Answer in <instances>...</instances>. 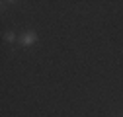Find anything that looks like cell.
Returning <instances> with one entry per match:
<instances>
[{"instance_id": "1", "label": "cell", "mask_w": 123, "mask_h": 117, "mask_svg": "<svg viewBox=\"0 0 123 117\" xmlns=\"http://www.w3.org/2000/svg\"><path fill=\"white\" fill-rule=\"evenodd\" d=\"M35 41H37V33H35V31H25V33H22V35H20V43H22L24 47L33 45Z\"/></svg>"}, {"instance_id": "2", "label": "cell", "mask_w": 123, "mask_h": 117, "mask_svg": "<svg viewBox=\"0 0 123 117\" xmlns=\"http://www.w3.org/2000/svg\"><path fill=\"white\" fill-rule=\"evenodd\" d=\"M4 39H6L8 43H14V41H16V33H14V31H8V33H4Z\"/></svg>"}]
</instances>
